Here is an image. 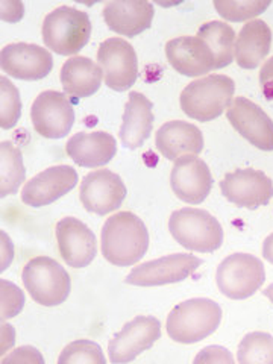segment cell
<instances>
[{
  "label": "cell",
  "mask_w": 273,
  "mask_h": 364,
  "mask_svg": "<svg viewBox=\"0 0 273 364\" xmlns=\"http://www.w3.org/2000/svg\"><path fill=\"white\" fill-rule=\"evenodd\" d=\"M147 247L149 232L134 213H116L102 228V255L114 266H134L146 255Z\"/></svg>",
  "instance_id": "obj_1"
},
{
  "label": "cell",
  "mask_w": 273,
  "mask_h": 364,
  "mask_svg": "<svg viewBox=\"0 0 273 364\" xmlns=\"http://www.w3.org/2000/svg\"><path fill=\"white\" fill-rule=\"evenodd\" d=\"M222 322V309L207 298H195L178 304L167 316L168 337L182 345H193L207 338Z\"/></svg>",
  "instance_id": "obj_2"
},
{
  "label": "cell",
  "mask_w": 273,
  "mask_h": 364,
  "mask_svg": "<svg viewBox=\"0 0 273 364\" xmlns=\"http://www.w3.org/2000/svg\"><path fill=\"white\" fill-rule=\"evenodd\" d=\"M235 84L230 76L210 75L193 81L182 90L181 109L190 119L211 122L222 116L234 97Z\"/></svg>",
  "instance_id": "obj_3"
},
{
  "label": "cell",
  "mask_w": 273,
  "mask_h": 364,
  "mask_svg": "<svg viewBox=\"0 0 273 364\" xmlns=\"http://www.w3.org/2000/svg\"><path fill=\"white\" fill-rule=\"evenodd\" d=\"M168 231L182 247L211 254L223 245V228L208 211L182 208L168 219Z\"/></svg>",
  "instance_id": "obj_4"
},
{
  "label": "cell",
  "mask_w": 273,
  "mask_h": 364,
  "mask_svg": "<svg viewBox=\"0 0 273 364\" xmlns=\"http://www.w3.org/2000/svg\"><path fill=\"white\" fill-rule=\"evenodd\" d=\"M41 33L48 49L58 55H75L90 40L91 21L81 9L60 6L46 16Z\"/></svg>",
  "instance_id": "obj_5"
},
{
  "label": "cell",
  "mask_w": 273,
  "mask_h": 364,
  "mask_svg": "<svg viewBox=\"0 0 273 364\" xmlns=\"http://www.w3.org/2000/svg\"><path fill=\"white\" fill-rule=\"evenodd\" d=\"M21 279L31 298L43 306L63 304L72 289L67 270L50 257H37L28 261L23 267Z\"/></svg>",
  "instance_id": "obj_6"
},
{
  "label": "cell",
  "mask_w": 273,
  "mask_h": 364,
  "mask_svg": "<svg viewBox=\"0 0 273 364\" xmlns=\"http://www.w3.org/2000/svg\"><path fill=\"white\" fill-rule=\"evenodd\" d=\"M219 290L231 299H247L266 281V270L261 259L245 252L225 258L215 273Z\"/></svg>",
  "instance_id": "obj_7"
},
{
  "label": "cell",
  "mask_w": 273,
  "mask_h": 364,
  "mask_svg": "<svg viewBox=\"0 0 273 364\" xmlns=\"http://www.w3.org/2000/svg\"><path fill=\"white\" fill-rule=\"evenodd\" d=\"M32 127L44 139H63L75 123V109L70 99L60 91H43L31 108Z\"/></svg>",
  "instance_id": "obj_8"
},
{
  "label": "cell",
  "mask_w": 273,
  "mask_h": 364,
  "mask_svg": "<svg viewBox=\"0 0 273 364\" xmlns=\"http://www.w3.org/2000/svg\"><path fill=\"white\" fill-rule=\"evenodd\" d=\"M200 264L202 259L190 254L166 255L134 267L124 282L139 287L175 284L191 277Z\"/></svg>",
  "instance_id": "obj_9"
},
{
  "label": "cell",
  "mask_w": 273,
  "mask_h": 364,
  "mask_svg": "<svg viewBox=\"0 0 273 364\" xmlns=\"http://www.w3.org/2000/svg\"><path fill=\"white\" fill-rule=\"evenodd\" d=\"M97 61L104 72L105 84L114 91L129 90L139 77L136 53L127 40L108 38L99 46Z\"/></svg>",
  "instance_id": "obj_10"
},
{
  "label": "cell",
  "mask_w": 273,
  "mask_h": 364,
  "mask_svg": "<svg viewBox=\"0 0 273 364\" xmlns=\"http://www.w3.org/2000/svg\"><path fill=\"white\" fill-rule=\"evenodd\" d=\"M161 337V323L152 316H136L109 340L111 363H129L141 352L151 349Z\"/></svg>",
  "instance_id": "obj_11"
},
{
  "label": "cell",
  "mask_w": 273,
  "mask_h": 364,
  "mask_svg": "<svg viewBox=\"0 0 273 364\" xmlns=\"http://www.w3.org/2000/svg\"><path fill=\"white\" fill-rule=\"evenodd\" d=\"M223 196L240 208L257 210L273 198V181L254 168H238L220 182Z\"/></svg>",
  "instance_id": "obj_12"
},
{
  "label": "cell",
  "mask_w": 273,
  "mask_h": 364,
  "mask_svg": "<svg viewBox=\"0 0 273 364\" xmlns=\"http://www.w3.org/2000/svg\"><path fill=\"white\" fill-rule=\"evenodd\" d=\"M79 198L88 213L105 215L116 211L127 198V187L111 170H95L84 176Z\"/></svg>",
  "instance_id": "obj_13"
},
{
  "label": "cell",
  "mask_w": 273,
  "mask_h": 364,
  "mask_svg": "<svg viewBox=\"0 0 273 364\" xmlns=\"http://www.w3.org/2000/svg\"><path fill=\"white\" fill-rule=\"evenodd\" d=\"M232 128L261 151H273V120L252 100L235 97L226 111Z\"/></svg>",
  "instance_id": "obj_14"
},
{
  "label": "cell",
  "mask_w": 273,
  "mask_h": 364,
  "mask_svg": "<svg viewBox=\"0 0 273 364\" xmlns=\"http://www.w3.org/2000/svg\"><path fill=\"white\" fill-rule=\"evenodd\" d=\"M0 65L8 75L23 81H40L52 72L53 58L48 49L37 44H8L0 52Z\"/></svg>",
  "instance_id": "obj_15"
},
{
  "label": "cell",
  "mask_w": 273,
  "mask_h": 364,
  "mask_svg": "<svg viewBox=\"0 0 273 364\" xmlns=\"http://www.w3.org/2000/svg\"><path fill=\"white\" fill-rule=\"evenodd\" d=\"M170 186L178 199L190 205L202 203L213 188V176L207 163L195 155L178 158L172 173Z\"/></svg>",
  "instance_id": "obj_16"
},
{
  "label": "cell",
  "mask_w": 273,
  "mask_h": 364,
  "mask_svg": "<svg viewBox=\"0 0 273 364\" xmlns=\"http://www.w3.org/2000/svg\"><path fill=\"white\" fill-rule=\"evenodd\" d=\"M76 184L77 173L72 166L49 167L26 182L21 190V200L32 208L46 207L67 195Z\"/></svg>",
  "instance_id": "obj_17"
},
{
  "label": "cell",
  "mask_w": 273,
  "mask_h": 364,
  "mask_svg": "<svg viewBox=\"0 0 273 364\" xmlns=\"http://www.w3.org/2000/svg\"><path fill=\"white\" fill-rule=\"evenodd\" d=\"M56 240L63 259L75 269L87 267L97 254L96 235L75 218H65L56 223Z\"/></svg>",
  "instance_id": "obj_18"
},
{
  "label": "cell",
  "mask_w": 273,
  "mask_h": 364,
  "mask_svg": "<svg viewBox=\"0 0 273 364\" xmlns=\"http://www.w3.org/2000/svg\"><path fill=\"white\" fill-rule=\"evenodd\" d=\"M166 56L175 70L196 77L214 70V55L199 37H178L167 41Z\"/></svg>",
  "instance_id": "obj_19"
},
{
  "label": "cell",
  "mask_w": 273,
  "mask_h": 364,
  "mask_svg": "<svg viewBox=\"0 0 273 364\" xmlns=\"http://www.w3.org/2000/svg\"><path fill=\"white\" fill-rule=\"evenodd\" d=\"M154 14L152 4L144 0H111L102 11L107 26L124 37H135L149 29Z\"/></svg>",
  "instance_id": "obj_20"
},
{
  "label": "cell",
  "mask_w": 273,
  "mask_h": 364,
  "mask_svg": "<svg viewBox=\"0 0 273 364\" xmlns=\"http://www.w3.org/2000/svg\"><path fill=\"white\" fill-rule=\"evenodd\" d=\"M156 149L170 161L184 155H198L203 149V135L195 124L182 120L164 123L155 136Z\"/></svg>",
  "instance_id": "obj_21"
},
{
  "label": "cell",
  "mask_w": 273,
  "mask_h": 364,
  "mask_svg": "<svg viewBox=\"0 0 273 364\" xmlns=\"http://www.w3.org/2000/svg\"><path fill=\"white\" fill-rule=\"evenodd\" d=\"M65 152L81 167H102L117 154L116 139L108 132H77L65 144Z\"/></svg>",
  "instance_id": "obj_22"
},
{
  "label": "cell",
  "mask_w": 273,
  "mask_h": 364,
  "mask_svg": "<svg viewBox=\"0 0 273 364\" xmlns=\"http://www.w3.org/2000/svg\"><path fill=\"white\" fill-rule=\"evenodd\" d=\"M154 127V104L140 91H131L120 127V141L127 149H136L149 139Z\"/></svg>",
  "instance_id": "obj_23"
},
{
  "label": "cell",
  "mask_w": 273,
  "mask_h": 364,
  "mask_svg": "<svg viewBox=\"0 0 273 364\" xmlns=\"http://www.w3.org/2000/svg\"><path fill=\"white\" fill-rule=\"evenodd\" d=\"M272 31L263 20L247 21L235 40L234 58L246 70L257 68L270 52Z\"/></svg>",
  "instance_id": "obj_24"
},
{
  "label": "cell",
  "mask_w": 273,
  "mask_h": 364,
  "mask_svg": "<svg viewBox=\"0 0 273 364\" xmlns=\"http://www.w3.org/2000/svg\"><path fill=\"white\" fill-rule=\"evenodd\" d=\"M60 77L65 95L82 99L95 95L100 88L104 72L87 56H73L64 63Z\"/></svg>",
  "instance_id": "obj_25"
},
{
  "label": "cell",
  "mask_w": 273,
  "mask_h": 364,
  "mask_svg": "<svg viewBox=\"0 0 273 364\" xmlns=\"http://www.w3.org/2000/svg\"><path fill=\"white\" fill-rule=\"evenodd\" d=\"M198 37L208 44L214 55V68L228 67L234 61L235 31L223 21L213 20L198 31Z\"/></svg>",
  "instance_id": "obj_26"
},
{
  "label": "cell",
  "mask_w": 273,
  "mask_h": 364,
  "mask_svg": "<svg viewBox=\"0 0 273 364\" xmlns=\"http://www.w3.org/2000/svg\"><path fill=\"white\" fill-rule=\"evenodd\" d=\"M25 178L26 168L18 147L11 141L0 143V196L16 195Z\"/></svg>",
  "instance_id": "obj_27"
},
{
  "label": "cell",
  "mask_w": 273,
  "mask_h": 364,
  "mask_svg": "<svg viewBox=\"0 0 273 364\" xmlns=\"http://www.w3.org/2000/svg\"><path fill=\"white\" fill-rule=\"evenodd\" d=\"M237 360L242 364H273V337L258 331L245 336Z\"/></svg>",
  "instance_id": "obj_28"
},
{
  "label": "cell",
  "mask_w": 273,
  "mask_h": 364,
  "mask_svg": "<svg viewBox=\"0 0 273 364\" xmlns=\"http://www.w3.org/2000/svg\"><path fill=\"white\" fill-rule=\"evenodd\" d=\"M21 116V102L17 87L6 79L0 77V127L2 129L14 128Z\"/></svg>",
  "instance_id": "obj_29"
},
{
  "label": "cell",
  "mask_w": 273,
  "mask_h": 364,
  "mask_svg": "<svg viewBox=\"0 0 273 364\" xmlns=\"http://www.w3.org/2000/svg\"><path fill=\"white\" fill-rule=\"evenodd\" d=\"M104 352L100 346L91 340H76L67 345L58 358L60 364H76V363H91L105 364Z\"/></svg>",
  "instance_id": "obj_30"
},
{
  "label": "cell",
  "mask_w": 273,
  "mask_h": 364,
  "mask_svg": "<svg viewBox=\"0 0 273 364\" xmlns=\"http://www.w3.org/2000/svg\"><path fill=\"white\" fill-rule=\"evenodd\" d=\"M270 6V2H228V0H215L214 2V8L218 13L225 18L230 21H245L252 17L259 16L261 13Z\"/></svg>",
  "instance_id": "obj_31"
},
{
  "label": "cell",
  "mask_w": 273,
  "mask_h": 364,
  "mask_svg": "<svg viewBox=\"0 0 273 364\" xmlns=\"http://www.w3.org/2000/svg\"><path fill=\"white\" fill-rule=\"evenodd\" d=\"M0 287H2V321L17 316L25 305V294L16 286V284L9 282L6 279L0 281Z\"/></svg>",
  "instance_id": "obj_32"
},
{
  "label": "cell",
  "mask_w": 273,
  "mask_h": 364,
  "mask_svg": "<svg viewBox=\"0 0 273 364\" xmlns=\"http://www.w3.org/2000/svg\"><path fill=\"white\" fill-rule=\"evenodd\" d=\"M195 363H234L231 352L220 346L205 348L195 358Z\"/></svg>",
  "instance_id": "obj_33"
},
{
  "label": "cell",
  "mask_w": 273,
  "mask_h": 364,
  "mask_svg": "<svg viewBox=\"0 0 273 364\" xmlns=\"http://www.w3.org/2000/svg\"><path fill=\"white\" fill-rule=\"evenodd\" d=\"M2 363L4 364H6V363H38V364H43L44 358L36 348L21 346V348L16 349L13 354L5 357L2 360Z\"/></svg>",
  "instance_id": "obj_34"
},
{
  "label": "cell",
  "mask_w": 273,
  "mask_h": 364,
  "mask_svg": "<svg viewBox=\"0 0 273 364\" xmlns=\"http://www.w3.org/2000/svg\"><path fill=\"white\" fill-rule=\"evenodd\" d=\"M259 87L267 100H273V56L267 60L259 72Z\"/></svg>",
  "instance_id": "obj_35"
},
{
  "label": "cell",
  "mask_w": 273,
  "mask_h": 364,
  "mask_svg": "<svg viewBox=\"0 0 273 364\" xmlns=\"http://www.w3.org/2000/svg\"><path fill=\"white\" fill-rule=\"evenodd\" d=\"M23 17V4L21 2H2V20L5 21H18Z\"/></svg>",
  "instance_id": "obj_36"
},
{
  "label": "cell",
  "mask_w": 273,
  "mask_h": 364,
  "mask_svg": "<svg viewBox=\"0 0 273 364\" xmlns=\"http://www.w3.org/2000/svg\"><path fill=\"white\" fill-rule=\"evenodd\" d=\"M263 257L269 263L273 264V232L266 238L263 243Z\"/></svg>",
  "instance_id": "obj_37"
},
{
  "label": "cell",
  "mask_w": 273,
  "mask_h": 364,
  "mask_svg": "<svg viewBox=\"0 0 273 364\" xmlns=\"http://www.w3.org/2000/svg\"><path fill=\"white\" fill-rule=\"evenodd\" d=\"M263 294L266 296V298H269L270 302L273 304V284H270V286L263 291Z\"/></svg>",
  "instance_id": "obj_38"
}]
</instances>
